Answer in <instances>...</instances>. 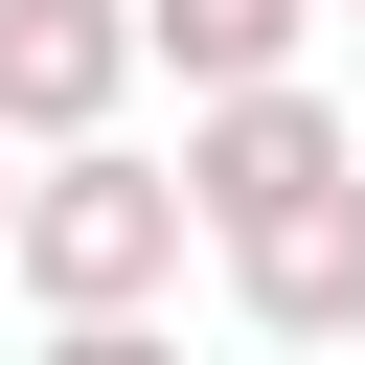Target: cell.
Masks as SVG:
<instances>
[{
    "label": "cell",
    "instance_id": "cell-1",
    "mask_svg": "<svg viewBox=\"0 0 365 365\" xmlns=\"http://www.w3.org/2000/svg\"><path fill=\"white\" fill-rule=\"evenodd\" d=\"M182 251H205V205H182V160H160V137H68V160H23V205H0L23 319H160V297H182Z\"/></svg>",
    "mask_w": 365,
    "mask_h": 365
},
{
    "label": "cell",
    "instance_id": "cell-2",
    "mask_svg": "<svg viewBox=\"0 0 365 365\" xmlns=\"http://www.w3.org/2000/svg\"><path fill=\"white\" fill-rule=\"evenodd\" d=\"M319 182H365V137L319 114V68H274V91H182V205H205V251L274 228V205H319Z\"/></svg>",
    "mask_w": 365,
    "mask_h": 365
},
{
    "label": "cell",
    "instance_id": "cell-3",
    "mask_svg": "<svg viewBox=\"0 0 365 365\" xmlns=\"http://www.w3.org/2000/svg\"><path fill=\"white\" fill-rule=\"evenodd\" d=\"M160 91V46H137V0H0V137L23 160H68V137H114Z\"/></svg>",
    "mask_w": 365,
    "mask_h": 365
},
{
    "label": "cell",
    "instance_id": "cell-4",
    "mask_svg": "<svg viewBox=\"0 0 365 365\" xmlns=\"http://www.w3.org/2000/svg\"><path fill=\"white\" fill-rule=\"evenodd\" d=\"M205 274H228V319H251V342H297V365H342V342H365V182H319V205H274V228H228Z\"/></svg>",
    "mask_w": 365,
    "mask_h": 365
},
{
    "label": "cell",
    "instance_id": "cell-5",
    "mask_svg": "<svg viewBox=\"0 0 365 365\" xmlns=\"http://www.w3.org/2000/svg\"><path fill=\"white\" fill-rule=\"evenodd\" d=\"M137 46H160L182 91H274V68L319 46V0H137Z\"/></svg>",
    "mask_w": 365,
    "mask_h": 365
},
{
    "label": "cell",
    "instance_id": "cell-6",
    "mask_svg": "<svg viewBox=\"0 0 365 365\" xmlns=\"http://www.w3.org/2000/svg\"><path fill=\"white\" fill-rule=\"evenodd\" d=\"M46 365H182V319H46Z\"/></svg>",
    "mask_w": 365,
    "mask_h": 365
},
{
    "label": "cell",
    "instance_id": "cell-7",
    "mask_svg": "<svg viewBox=\"0 0 365 365\" xmlns=\"http://www.w3.org/2000/svg\"><path fill=\"white\" fill-rule=\"evenodd\" d=\"M0 205H23V137H0Z\"/></svg>",
    "mask_w": 365,
    "mask_h": 365
},
{
    "label": "cell",
    "instance_id": "cell-8",
    "mask_svg": "<svg viewBox=\"0 0 365 365\" xmlns=\"http://www.w3.org/2000/svg\"><path fill=\"white\" fill-rule=\"evenodd\" d=\"M319 23H365V0H319Z\"/></svg>",
    "mask_w": 365,
    "mask_h": 365
}]
</instances>
